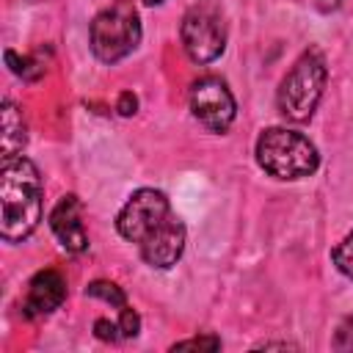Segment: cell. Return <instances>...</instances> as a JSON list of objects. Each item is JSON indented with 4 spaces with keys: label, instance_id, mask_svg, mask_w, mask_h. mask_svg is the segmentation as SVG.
<instances>
[{
    "label": "cell",
    "instance_id": "cell-1",
    "mask_svg": "<svg viewBox=\"0 0 353 353\" xmlns=\"http://www.w3.org/2000/svg\"><path fill=\"white\" fill-rule=\"evenodd\" d=\"M41 176L39 168L17 154L0 165V237L6 243H22L41 221Z\"/></svg>",
    "mask_w": 353,
    "mask_h": 353
},
{
    "label": "cell",
    "instance_id": "cell-2",
    "mask_svg": "<svg viewBox=\"0 0 353 353\" xmlns=\"http://www.w3.org/2000/svg\"><path fill=\"white\" fill-rule=\"evenodd\" d=\"M256 163L265 174L276 179H301L317 171V146L295 130L268 127L256 138Z\"/></svg>",
    "mask_w": 353,
    "mask_h": 353
},
{
    "label": "cell",
    "instance_id": "cell-3",
    "mask_svg": "<svg viewBox=\"0 0 353 353\" xmlns=\"http://www.w3.org/2000/svg\"><path fill=\"white\" fill-rule=\"evenodd\" d=\"M325 77H328V72H325L323 55L317 50L303 52L279 85L276 99H279L281 116H287L290 121H309L320 97H323Z\"/></svg>",
    "mask_w": 353,
    "mask_h": 353
},
{
    "label": "cell",
    "instance_id": "cell-4",
    "mask_svg": "<svg viewBox=\"0 0 353 353\" xmlns=\"http://www.w3.org/2000/svg\"><path fill=\"white\" fill-rule=\"evenodd\" d=\"M91 52L102 63H116L127 58L141 41V19L130 0H116L110 8L99 11L88 28Z\"/></svg>",
    "mask_w": 353,
    "mask_h": 353
},
{
    "label": "cell",
    "instance_id": "cell-5",
    "mask_svg": "<svg viewBox=\"0 0 353 353\" xmlns=\"http://www.w3.org/2000/svg\"><path fill=\"white\" fill-rule=\"evenodd\" d=\"M182 47L193 63H210L215 61L226 47V22L215 3L204 0L185 11L179 25Z\"/></svg>",
    "mask_w": 353,
    "mask_h": 353
},
{
    "label": "cell",
    "instance_id": "cell-6",
    "mask_svg": "<svg viewBox=\"0 0 353 353\" xmlns=\"http://www.w3.org/2000/svg\"><path fill=\"white\" fill-rule=\"evenodd\" d=\"M171 218V204L165 199V193L154 190V188H141L135 190L124 207L119 210L116 218V229L124 240L130 243H143L160 223H165Z\"/></svg>",
    "mask_w": 353,
    "mask_h": 353
},
{
    "label": "cell",
    "instance_id": "cell-7",
    "mask_svg": "<svg viewBox=\"0 0 353 353\" xmlns=\"http://www.w3.org/2000/svg\"><path fill=\"white\" fill-rule=\"evenodd\" d=\"M190 110L210 132H226L234 121L237 105L221 77H199L190 85Z\"/></svg>",
    "mask_w": 353,
    "mask_h": 353
},
{
    "label": "cell",
    "instance_id": "cell-8",
    "mask_svg": "<svg viewBox=\"0 0 353 353\" xmlns=\"http://www.w3.org/2000/svg\"><path fill=\"white\" fill-rule=\"evenodd\" d=\"M138 248H141L143 262L152 265V268L165 270V268L176 265L182 251H185V226H182V221L176 215H171L143 243H138Z\"/></svg>",
    "mask_w": 353,
    "mask_h": 353
},
{
    "label": "cell",
    "instance_id": "cell-9",
    "mask_svg": "<svg viewBox=\"0 0 353 353\" xmlns=\"http://www.w3.org/2000/svg\"><path fill=\"white\" fill-rule=\"evenodd\" d=\"M50 229L66 251L77 254L88 245V234H85V226H83V201L74 193H66L55 204V210L50 212Z\"/></svg>",
    "mask_w": 353,
    "mask_h": 353
},
{
    "label": "cell",
    "instance_id": "cell-10",
    "mask_svg": "<svg viewBox=\"0 0 353 353\" xmlns=\"http://www.w3.org/2000/svg\"><path fill=\"white\" fill-rule=\"evenodd\" d=\"M66 298V281L58 270H39L28 287L22 312L25 317H44L55 312Z\"/></svg>",
    "mask_w": 353,
    "mask_h": 353
},
{
    "label": "cell",
    "instance_id": "cell-11",
    "mask_svg": "<svg viewBox=\"0 0 353 353\" xmlns=\"http://www.w3.org/2000/svg\"><path fill=\"white\" fill-rule=\"evenodd\" d=\"M0 124H3V132H0L3 160L17 157V152H22V146H25V141H28V127H25L22 110H19L11 99H3V116H0Z\"/></svg>",
    "mask_w": 353,
    "mask_h": 353
},
{
    "label": "cell",
    "instance_id": "cell-12",
    "mask_svg": "<svg viewBox=\"0 0 353 353\" xmlns=\"http://www.w3.org/2000/svg\"><path fill=\"white\" fill-rule=\"evenodd\" d=\"M85 295H91V298H102L105 303H110V306H116V309H121V306H127V298H124V292H121V287L119 284H113V281H91L88 287H85Z\"/></svg>",
    "mask_w": 353,
    "mask_h": 353
},
{
    "label": "cell",
    "instance_id": "cell-13",
    "mask_svg": "<svg viewBox=\"0 0 353 353\" xmlns=\"http://www.w3.org/2000/svg\"><path fill=\"white\" fill-rule=\"evenodd\" d=\"M6 63H8L11 72L19 74L22 80H39L41 72H44V66H39L33 58H19L14 50H6Z\"/></svg>",
    "mask_w": 353,
    "mask_h": 353
},
{
    "label": "cell",
    "instance_id": "cell-14",
    "mask_svg": "<svg viewBox=\"0 0 353 353\" xmlns=\"http://www.w3.org/2000/svg\"><path fill=\"white\" fill-rule=\"evenodd\" d=\"M334 265H336L347 279H353V232H347L345 240L334 248Z\"/></svg>",
    "mask_w": 353,
    "mask_h": 353
},
{
    "label": "cell",
    "instance_id": "cell-15",
    "mask_svg": "<svg viewBox=\"0 0 353 353\" xmlns=\"http://www.w3.org/2000/svg\"><path fill=\"white\" fill-rule=\"evenodd\" d=\"M218 347H221L218 336H193V339L171 345V350H218Z\"/></svg>",
    "mask_w": 353,
    "mask_h": 353
},
{
    "label": "cell",
    "instance_id": "cell-16",
    "mask_svg": "<svg viewBox=\"0 0 353 353\" xmlns=\"http://www.w3.org/2000/svg\"><path fill=\"white\" fill-rule=\"evenodd\" d=\"M119 312H121V317H119L121 336H138V331H141V317H138V312L130 309V306H121Z\"/></svg>",
    "mask_w": 353,
    "mask_h": 353
},
{
    "label": "cell",
    "instance_id": "cell-17",
    "mask_svg": "<svg viewBox=\"0 0 353 353\" xmlns=\"http://www.w3.org/2000/svg\"><path fill=\"white\" fill-rule=\"evenodd\" d=\"M334 350H353V314L342 320L334 334Z\"/></svg>",
    "mask_w": 353,
    "mask_h": 353
},
{
    "label": "cell",
    "instance_id": "cell-18",
    "mask_svg": "<svg viewBox=\"0 0 353 353\" xmlns=\"http://www.w3.org/2000/svg\"><path fill=\"white\" fill-rule=\"evenodd\" d=\"M94 334H97V339H102V342H116V339L121 336V328H119V323H110L108 317H99V320L94 323Z\"/></svg>",
    "mask_w": 353,
    "mask_h": 353
},
{
    "label": "cell",
    "instance_id": "cell-19",
    "mask_svg": "<svg viewBox=\"0 0 353 353\" xmlns=\"http://www.w3.org/2000/svg\"><path fill=\"white\" fill-rule=\"evenodd\" d=\"M116 110H119L121 116H132V113L138 110V97H135L132 91H121V94H119V102H116Z\"/></svg>",
    "mask_w": 353,
    "mask_h": 353
},
{
    "label": "cell",
    "instance_id": "cell-20",
    "mask_svg": "<svg viewBox=\"0 0 353 353\" xmlns=\"http://www.w3.org/2000/svg\"><path fill=\"white\" fill-rule=\"evenodd\" d=\"M314 3H317V8H320V11H331V8H336L342 0H314Z\"/></svg>",
    "mask_w": 353,
    "mask_h": 353
},
{
    "label": "cell",
    "instance_id": "cell-21",
    "mask_svg": "<svg viewBox=\"0 0 353 353\" xmlns=\"http://www.w3.org/2000/svg\"><path fill=\"white\" fill-rule=\"evenodd\" d=\"M259 347H265V350H270V347H292L290 342H262Z\"/></svg>",
    "mask_w": 353,
    "mask_h": 353
},
{
    "label": "cell",
    "instance_id": "cell-22",
    "mask_svg": "<svg viewBox=\"0 0 353 353\" xmlns=\"http://www.w3.org/2000/svg\"><path fill=\"white\" fill-rule=\"evenodd\" d=\"M143 3H149V6H160L163 0H143Z\"/></svg>",
    "mask_w": 353,
    "mask_h": 353
}]
</instances>
